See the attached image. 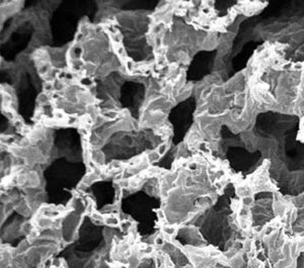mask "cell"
<instances>
[{"label":"cell","instance_id":"6da1fadb","mask_svg":"<svg viewBox=\"0 0 304 268\" xmlns=\"http://www.w3.org/2000/svg\"><path fill=\"white\" fill-rule=\"evenodd\" d=\"M121 232L86 216L79 227L77 238L56 257L64 259L67 268H106L114 240Z\"/></svg>","mask_w":304,"mask_h":268},{"label":"cell","instance_id":"7a4b0ae2","mask_svg":"<svg viewBox=\"0 0 304 268\" xmlns=\"http://www.w3.org/2000/svg\"><path fill=\"white\" fill-rule=\"evenodd\" d=\"M230 211L231 203L228 204V200H222L192 220L191 224L199 230L208 245L225 252L234 236V230L229 220Z\"/></svg>","mask_w":304,"mask_h":268},{"label":"cell","instance_id":"3957f363","mask_svg":"<svg viewBox=\"0 0 304 268\" xmlns=\"http://www.w3.org/2000/svg\"><path fill=\"white\" fill-rule=\"evenodd\" d=\"M23 216H21L22 218ZM15 219L10 224H4L1 228V242L4 244H9L10 246L16 247L22 240L26 238V236L23 232V223L21 225V220Z\"/></svg>","mask_w":304,"mask_h":268},{"label":"cell","instance_id":"277c9868","mask_svg":"<svg viewBox=\"0 0 304 268\" xmlns=\"http://www.w3.org/2000/svg\"><path fill=\"white\" fill-rule=\"evenodd\" d=\"M100 114L105 117V120H115L116 119H121V110L102 109L100 110Z\"/></svg>","mask_w":304,"mask_h":268},{"label":"cell","instance_id":"5b68a950","mask_svg":"<svg viewBox=\"0 0 304 268\" xmlns=\"http://www.w3.org/2000/svg\"><path fill=\"white\" fill-rule=\"evenodd\" d=\"M91 160L97 166H102L105 163V155L100 150H91Z\"/></svg>","mask_w":304,"mask_h":268},{"label":"cell","instance_id":"8992f818","mask_svg":"<svg viewBox=\"0 0 304 268\" xmlns=\"http://www.w3.org/2000/svg\"><path fill=\"white\" fill-rule=\"evenodd\" d=\"M52 101V98H51V95L46 92H42L39 94V96L37 98V102L39 105L41 106H46V105H49L50 102Z\"/></svg>","mask_w":304,"mask_h":268},{"label":"cell","instance_id":"52a82bcc","mask_svg":"<svg viewBox=\"0 0 304 268\" xmlns=\"http://www.w3.org/2000/svg\"><path fill=\"white\" fill-rule=\"evenodd\" d=\"M98 179H101V176L96 174V173L91 172V173H87V174H86L83 177V179H82L81 182L84 183L86 186H89L90 184H92L93 182H96V181L98 180Z\"/></svg>","mask_w":304,"mask_h":268},{"label":"cell","instance_id":"ba28073f","mask_svg":"<svg viewBox=\"0 0 304 268\" xmlns=\"http://www.w3.org/2000/svg\"><path fill=\"white\" fill-rule=\"evenodd\" d=\"M80 117L77 116L76 114H69L65 120V125L67 127H73V125H80Z\"/></svg>","mask_w":304,"mask_h":268},{"label":"cell","instance_id":"9c48e42d","mask_svg":"<svg viewBox=\"0 0 304 268\" xmlns=\"http://www.w3.org/2000/svg\"><path fill=\"white\" fill-rule=\"evenodd\" d=\"M115 46V52L116 55L118 57H119L121 60H124V61H127L128 60V56H127V52H126L125 48L122 45H114Z\"/></svg>","mask_w":304,"mask_h":268},{"label":"cell","instance_id":"30bf717a","mask_svg":"<svg viewBox=\"0 0 304 268\" xmlns=\"http://www.w3.org/2000/svg\"><path fill=\"white\" fill-rule=\"evenodd\" d=\"M112 70H114L113 65L110 64V63H105L104 65H101L100 68H98L97 74L101 75V76H105V75H108Z\"/></svg>","mask_w":304,"mask_h":268},{"label":"cell","instance_id":"8fae6325","mask_svg":"<svg viewBox=\"0 0 304 268\" xmlns=\"http://www.w3.org/2000/svg\"><path fill=\"white\" fill-rule=\"evenodd\" d=\"M167 62H168V59H167L166 55H156L155 65L158 67V68L166 67L167 66Z\"/></svg>","mask_w":304,"mask_h":268},{"label":"cell","instance_id":"7c38bea8","mask_svg":"<svg viewBox=\"0 0 304 268\" xmlns=\"http://www.w3.org/2000/svg\"><path fill=\"white\" fill-rule=\"evenodd\" d=\"M146 156H147V161L148 163L152 164L154 162H157L160 159V155L157 151H150V152H146Z\"/></svg>","mask_w":304,"mask_h":268},{"label":"cell","instance_id":"4fadbf2b","mask_svg":"<svg viewBox=\"0 0 304 268\" xmlns=\"http://www.w3.org/2000/svg\"><path fill=\"white\" fill-rule=\"evenodd\" d=\"M15 182L18 185V186H26L27 183V176L26 173H19L16 176H15Z\"/></svg>","mask_w":304,"mask_h":268},{"label":"cell","instance_id":"5bb4252c","mask_svg":"<svg viewBox=\"0 0 304 268\" xmlns=\"http://www.w3.org/2000/svg\"><path fill=\"white\" fill-rule=\"evenodd\" d=\"M109 37L114 45H121L122 41H123V38H122L120 31H118L116 34H109Z\"/></svg>","mask_w":304,"mask_h":268},{"label":"cell","instance_id":"9a60e30c","mask_svg":"<svg viewBox=\"0 0 304 268\" xmlns=\"http://www.w3.org/2000/svg\"><path fill=\"white\" fill-rule=\"evenodd\" d=\"M161 95H165V96H171L173 93V84L168 83L165 86H163L160 90Z\"/></svg>","mask_w":304,"mask_h":268},{"label":"cell","instance_id":"2e32d148","mask_svg":"<svg viewBox=\"0 0 304 268\" xmlns=\"http://www.w3.org/2000/svg\"><path fill=\"white\" fill-rule=\"evenodd\" d=\"M2 112L6 116V119H8V120H12V121H14L15 120H16V114H15V111H13V110L6 108V109H2Z\"/></svg>","mask_w":304,"mask_h":268},{"label":"cell","instance_id":"e0dca14e","mask_svg":"<svg viewBox=\"0 0 304 268\" xmlns=\"http://www.w3.org/2000/svg\"><path fill=\"white\" fill-rule=\"evenodd\" d=\"M43 90L44 92L50 94L51 92L54 91V82H50V81H45L44 84H43Z\"/></svg>","mask_w":304,"mask_h":268},{"label":"cell","instance_id":"ac0fdd59","mask_svg":"<svg viewBox=\"0 0 304 268\" xmlns=\"http://www.w3.org/2000/svg\"><path fill=\"white\" fill-rule=\"evenodd\" d=\"M138 268H155V263L153 259H148L142 261V263L139 265Z\"/></svg>","mask_w":304,"mask_h":268},{"label":"cell","instance_id":"d6986e66","mask_svg":"<svg viewBox=\"0 0 304 268\" xmlns=\"http://www.w3.org/2000/svg\"><path fill=\"white\" fill-rule=\"evenodd\" d=\"M168 147H169V144L168 143H162V144H160L158 147H157V150L156 151L159 153V155L160 156H163L165 153L167 152V150H168Z\"/></svg>","mask_w":304,"mask_h":268},{"label":"cell","instance_id":"ffe728a7","mask_svg":"<svg viewBox=\"0 0 304 268\" xmlns=\"http://www.w3.org/2000/svg\"><path fill=\"white\" fill-rule=\"evenodd\" d=\"M118 185L123 189V188H129L130 187V179L128 178H123L122 180H120L119 182H118Z\"/></svg>","mask_w":304,"mask_h":268},{"label":"cell","instance_id":"44dd1931","mask_svg":"<svg viewBox=\"0 0 304 268\" xmlns=\"http://www.w3.org/2000/svg\"><path fill=\"white\" fill-rule=\"evenodd\" d=\"M296 268H304V252L300 254L297 259V266Z\"/></svg>","mask_w":304,"mask_h":268}]
</instances>
